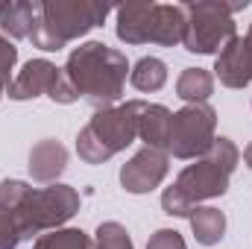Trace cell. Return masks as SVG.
<instances>
[{
	"instance_id": "1",
	"label": "cell",
	"mask_w": 252,
	"mask_h": 249,
	"mask_svg": "<svg viewBox=\"0 0 252 249\" xmlns=\"http://www.w3.org/2000/svg\"><path fill=\"white\" fill-rule=\"evenodd\" d=\"M238 147L229 138H214V147L188 164L176 182L161 193V208L170 217H190V211L202 202V199H214L223 196L229 190V179L238 167Z\"/></svg>"
},
{
	"instance_id": "2",
	"label": "cell",
	"mask_w": 252,
	"mask_h": 249,
	"mask_svg": "<svg viewBox=\"0 0 252 249\" xmlns=\"http://www.w3.org/2000/svg\"><path fill=\"white\" fill-rule=\"evenodd\" d=\"M62 70L70 79L73 91L91 106H97L100 112V109H112L124 97L129 62L121 50L103 41H85L67 56V64Z\"/></svg>"
},
{
	"instance_id": "3",
	"label": "cell",
	"mask_w": 252,
	"mask_h": 249,
	"mask_svg": "<svg viewBox=\"0 0 252 249\" xmlns=\"http://www.w3.org/2000/svg\"><path fill=\"white\" fill-rule=\"evenodd\" d=\"M109 12L112 6L94 3V0H44L38 3V15H35L30 41L47 53L62 50L73 38L100 27Z\"/></svg>"
},
{
	"instance_id": "4",
	"label": "cell",
	"mask_w": 252,
	"mask_h": 249,
	"mask_svg": "<svg viewBox=\"0 0 252 249\" xmlns=\"http://www.w3.org/2000/svg\"><path fill=\"white\" fill-rule=\"evenodd\" d=\"M147 103L144 100H129L112 109H100L85 129L76 135V153L85 164H103L112 156L126 150L138 138V126Z\"/></svg>"
},
{
	"instance_id": "5",
	"label": "cell",
	"mask_w": 252,
	"mask_h": 249,
	"mask_svg": "<svg viewBox=\"0 0 252 249\" xmlns=\"http://www.w3.org/2000/svg\"><path fill=\"white\" fill-rule=\"evenodd\" d=\"M118 38L126 44H182V3H124L118 6Z\"/></svg>"
},
{
	"instance_id": "6",
	"label": "cell",
	"mask_w": 252,
	"mask_h": 249,
	"mask_svg": "<svg viewBox=\"0 0 252 249\" xmlns=\"http://www.w3.org/2000/svg\"><path fill=\"white\" fill-rule=\"evenodd\" d=\"M250 3H182L185 9V50L199 53V56H211L220 53L238 32H235V12L247 9Z\"/></svg>"
},
{
	"instance_id": "7",
	"label": "cell",
	"mask_w": 252,
	"mask_h": 249,
	"mask_svg": "<svg viewBox=\"0 0 252 249\" xmlns=\"http://www.w3.org/2000/svg\"><path fill=\"white\" fill-rule=\"evenodd\" d=\"M76 211H79V193L70 185L53 182L50 187L32 190L27 196V202L21 205V232H24V241L32 238V235L41 238L44 232H56Z\"/></svg>"
},
{
	"instance_id": "8",
	"label": "cell",
	"mask_w": 252,
	"mask_h": 249,
	"mask_svg": "<svg viewBox=\"0 0 252 249\" xmlns=\"http://www.w3.org/2000/svg\"><path fill=\"white\" fill-rule=\"evenodd\" d=\"M217 112L208 103H190L185 109L173 112L167 156L173 158H202L214 147Z\"/></svg>"
},
{
	"instance_id": "9",
	"label": "cell",
	"mask_w": 252,
	"mask_h": 249,
	"mask_svg": "<svg viewBox=\"0 0 252 249\" xmlns=\"http://www.w3.org/2000/svg\"><path fill=\"white\" fill-rule=\"evenodd\" d=\"M41 94H47L53 103H62V106H70V103L79 100V94L73 91V85L64 76L62 67H56L47 59H32V62L24 64V70L12 79L9 97L12 100H35Z\"/></svg>"
},
{
	"instance_id": "10",
	"label": "cell",
	"mask_w": 252,
	"mask_h": 249,
	"mask_svg": "<svg viewBox=\"0 0 252 249\" xmlns=\"http://www.w3.org/2000/svg\"><path fill=\"white\" fill-rule=\"evenodd\" d=\"M167 167L170 164H167V153L164 150L144 147L121 167V185L129 193H150L153 187H158L164 182Z\"/></svg>"
},
{
	"instance_id": "11",
	"label": "cell",
	"mask_w": 252,
	"mask_h": 249,
	"mask_svg": "<svg viewBox=\"0 0 252 249\" xmlns=\"http://www.w3.org/2000/svg\"><path fill=\"white\" fill-rule=\"evenodd\" d=\"M32 187L21 179H6L0 182V249H15L24 241L21 232V205Z\"/></svg>"
},
{
	"instance_id": "12",
	"label": "cell",
	"mask_w": 252,
	"mask_h": 249,
	"mask_svg": "<svg viewBox=\"0 0 252 249\" xmlns=\"http://www.w3.org/2000/svg\"><path fill=\"white\" fill-rule=\"evenodd\" d=\"M214 73L226 88H247L252 82V53L244 35H235L214 62Z\"/></svg>"
},
{
	"instance_id": "13",
	"label": "cell",
	"mask_w": 252,
	"mask_h": 249,
	"mask_svg": "<svg viewBox=\"0 0 252 249\" xmlns=\"http://www.w3.org/2000/svg\"><path fill=\"white\" fill-rule=\"evenodd\" d=\"M67 167V150L56 138H44L32 147L30 153V173L35 182H44V185H53Z\"/></svg>"
},
{
	"instance_id": "14",
	"label": "cell",
	"mask_w": 252,
	"mask_h": 249,
	"mask_svg": "<svg viewBox=\"0 0 252 249\" xmlns=\"http://www.w3.org/2000/svg\"><path fill=\"white\" fill-rule=\"evenodd\" d=\"M170 121L173 112L167 106L158 103H147L144 115H141V126H138V138L153 147V150H164L167 153V138H170Z\"/></svg>"
},
{
	"instance_id": "15",
	"label": "cell",
	"mask_w": 252,
	"mask_h": 249,
	"mask_svg": "<svg viewBox=\"0 0 252 249\" xmlns=\"http://www.w3.org/2000/svg\"><path fill=\"white\" fill-rule=\"evenodd\" d=\"M188 220L196 244H202V247H214L226 235V214L220 208H214V205H196Z\"/></svg>"
},
{
	"instance_id": "16",
	"label": "cell",
	"mask_w": 252,
	"mask_h": 249,
	"mask_svg": "<svg viewBox=\"0 0 252 249\" xmlns=\"http://www.w3.org/2000/svg\"><path fill=\"white\" fill-rule=\"evenodd\" d=\"M35 15H38V3L32 0H15V3H6L3 12H0V27L6 35L12 38H30L32 35V27H35Z\"/></svg>"
},
{
	"instance_id": "17",
	"label": "cell",
	"mask_w": 252,
	"mask_h": 249,
	"mask_svg": "<svg viewBox=\"0 0 252 249\" xmlns=\"http://www.w3.org/2000/svg\"><path fill=\"white\" fill-rule=\"evenodd\" d=\"M176 94L185 103H205L214 94V76L205 67H185L182 76L176 79Z\"/></svg>"
},
{
	"instance_id": "18",
	"label": "cell",
	"mask_w": 252,
	"mask_h": 249,
	"mask_svg": "<svg viewBox=\"0 0 252 249\" xmlns=\"http://www.w3.org/2000/svg\"><path fill=\"white\" fill-rule=\"evenodd\" d=\"M129 82L138 91L153 94V91H158L167 82V64L161 62V59H156V56H144V59H138L135 67L129 70Z\"/></svg>"
},
{
	"instance_id": "19",
	"label": "cell",
	"mask_w": 252,
	"mask_h": 249,
	"mask_svg": "<svg viewBox=\"0 0 252 249\" xmlns=\"http://www.w3.org/2000/svg\"><path fill=\"white\" fill-rule=\"evenodd\" d=\"M32 249H94V241L82 229H56L41 235Z\"/></svg>"
},
{
	"instance_id": "20",
	"label": "cell",
	"mask_w": 252,
	"mask_h": 249,
	"mask_svg": "<svg viewBox=\"0 0 252 249\" xmlns=\"http://www.w3.org/2000/svg\"><path fill=\"white\" fill-rule=\"evenodd\" d=\"M94 249H132V238L121 223L109 220L97 226V238H94Z\"/></svg>"
},
{
	"instance_id": "21",
	"label": "cell",
	"mask_w": 252,
	"mask_h": 249,
	"mask_svg": "<svg viewBox=\"0 0 252 249\" xmlns=\"http://www.w3.org/2000/svg\"><path fill=\"white\" fill-rule=\"evenodd\" d=\"M15 62H18V47L0 32V97L9 91V85H12V67H15Z\"/></svg>"
},
{
	"instance_id": "22",
	"label": "cell",
	"mask_w": 252,
	"mask_h": 249,
	"mask_svg": "<svg viewBox=\"0 0 252 249\" xmlns=\"http://www.w3.org/2000/svg\"><path fill=\"white\" fill-rule=\"evenodd\" d=\"M147 249H188V247H185V241H182V235L176 229H158L150 238Z\"/></svg>"
},
{
	"instance_id": "23",
	"label": "cell",
	"mask_w": 252,
	"mask_h": 249,
	"mask_svg": "<svg viewBox=\"0 0 252 249\" xmlns=\"http://www.w3.org/2000/svg\"><path fill=\"white\" fill-rule=\"evenodd\" d=\"M244 161H247V167L252 170V144L247 147V150H244Z\"/></svg>"
},
{
	"instance_id": "24",
	"label": "cell",
	"mask_w": 252,
	"mask_h": 249,
	"mask_svg": "<svg viewBox=\"0 0 252 249\" xmlns=\"http://www.w3.org/2000/svg\"><path fill=\"white\" fill-rule=\"evenodd\" d=\"M244 38H247V44H250V53H252V24H250V30H247V35H244Z\"/></svg>"
}]
</instances>
